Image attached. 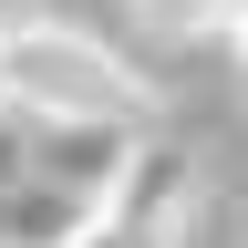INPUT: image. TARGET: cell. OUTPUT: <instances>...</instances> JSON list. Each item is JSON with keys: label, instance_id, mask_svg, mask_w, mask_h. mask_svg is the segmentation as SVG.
<instances>
[{"label": "cell", "instance_id": "4", "mask_svg": "<svg viewBox=\"0 0 248 248\" xmlns=\"http://www.w3.org/2000/svg\"><path fill=\"white\" fill-rule=\"evenodd\" d=\"M166 31H217V42H238L248 31V0H145Z\"/></svg>", "mask_w": 248, "mask_h": 248}, {"label": "cell", "instance_id": "5", "mask_svg": "<svg viewBox=\"0 0 248 248\" xmlns=\"http://www.w3.org/2000/svg\"><path fill=\"white\" fill-rule=\"evenodd\" d=\"M228 52H238V83H248V31H238V42H228Z\"/></svg>", "mask_w": 248, "mask_h": 248}, {"label": "cell", "instance_id": "3", "mask_svg": "<svg viewBox=\"0 0 248 248\" xmlns=\"http://www.w3.org/2000/svg\"><path fill=\"white\" fill-rule=\"evenodd\" d=\"M93 207H104L93 186L42 176V166H31V145H21V166L0 176V248H83Z\"/></svg>", "mask_w": 248, "mask_h": 248}, {"label": "cell", "instance_id": "2", "mask_svg": "<svg viewBox=\"0 0 248 248\" xmlns=\"http://www.w3.org/2000/svg\"><path fill=\"white\" fill-rule=\"evenodd\" d=\"M186 217H197V155H186L176 135H155V124H145V145L124 155V176L104 186L83 248H176Z\"/></svg>", "mask_w": 248, "mask_h": 248}, {"label": "cell", "instance_id": "1", "mask_svg": "<svg viewBox=\"0 0 248 248\" xmlns=\"http://www.w3.org/2000/svg\"><path fill=\"white\" fill-rule=\"evenodd\" d=\"M0 93L31 124H155V83L124 62L104 31L21 11L0 21Z\"/></svg>", "mask_w": 248, "mask_h": 248}]
</instances>
